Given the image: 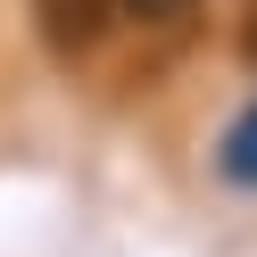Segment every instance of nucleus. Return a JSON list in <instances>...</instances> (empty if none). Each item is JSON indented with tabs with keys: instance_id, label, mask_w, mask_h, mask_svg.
<instances>
[{
	"instance_id": "nucleus-1",
	"label": "nucleus",
	"mask_w": 257,
	"mask_h": 257,
	"mask_svg": "<svg viewBox=\"0 0 257 257\" xmlns=\"http://www.w3.org/2000/svg\"><path fill=\"white\" fill-rule=\"evenodd\" d=\"M34 17H42V42H50L58 58H83L91 42L108 34L116 0H34Z\"/></svg>"
},
{
	"instance_id": "nucleus-3",
	"label": "nucleus",
	"mask_w": 257,
	"mask_h": 257,
	"mask_svg": "<svg viewBox=\"0 0 257 257\" xmlns=\"http://www.w3.org/2000/svg\"><path fill=\"white\" fill-rule=\"evenodd\" d=\"M116 17H133V25H183V17H199V0H116Z\"/></svg>"
},
{
	"instance_id": "nucleus-2",
	"label": "nucleus",
	"mask_w": 257,
	"mask_h": 257,
	"mask_svg": "<svg viewBox=\"0 0 257 257\" xmlns=\"http://www.w3.org/2000/svg\"><path fill=\"white\" fill-rule=\"evenodd\" d=\"M216 166H224V183H240V191H257V100L240 108L232 124H224V150H216Z\"/></svg>"
}]
</instances>
